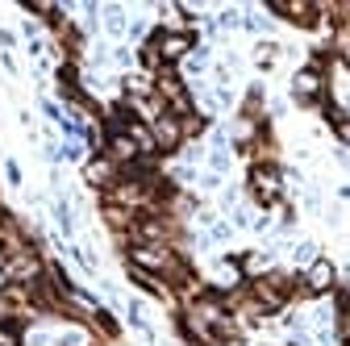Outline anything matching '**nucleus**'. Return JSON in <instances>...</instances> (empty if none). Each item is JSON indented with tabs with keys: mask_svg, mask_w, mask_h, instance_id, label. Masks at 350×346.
<instances>
[{
	"mask_svg": "<svg viewBox=\"0 0 350 346\" xmlns=\"http://www.w3.org/2000/svg\"><path fill=\"white\" fill-rule=\"evenodd\" d=\"M338 138H342V142H350V121H342V125H338Z\"/></svg>",
	"mask_w": 350,
	"mask_h": 346,
	"instance_id": "6ab92c4d",
	"label": "nucleus"
},
{
	"mask_svg": "<svg viewBox=\"0 0 350 346\" xmlns=\"http://www.w3.org/2000/svg\"><path fill=\"white\" fill-rule=\"evenodd\" d=\"M267 9L275 17H284V21H296V25H317V17H321L317 5H300V0H296V5H292V0H288V5H284V0H271Z\"/></svg>",
	"mask_w": 350,
	"mask_h": 346,
	"instance_id": "0eeeda50",
	"label": "nucleus"
},
{
	"mask_svg": "<svg viewBox=\"0 0 350 346\" xmlns=\"http://www.w3.org/2000/svg\"><path fill=\"white\" fill-rule=\"evenodd\" d=\"M150 46L159 51V63H163V67H171V63H180V59H188V55H192L196 38H192L188 29H159V34L150 38Z\"/></svg>",
	"mask_w": 350,
	"mask_h": 346,
	"instance_id": "f03ea898",
	"label": "nucleus"
},
{
	"mask_svg": "<svg viewBox=\"0 0 350 346\" xmlns=\"http://www.w3.org/2000/svg\"><path fill=\"white\" fill-rule=\"evenodd\" d=\"M105 25H109L113 38H121V34H125V13H121L117 5H109V9H105Z\"/></svg>",
	"mask_w": 350,
	"mask_h": 346,
	"instance_id": "9d476101",
	"label": "nucleus"
},
{
	"mask_svg": "<svg viewBox=\"0 0 350 346\" xmlns=\"http://www.w3.org/2000/svg\"><path fill=\"white\" fill-rule=\"evenodd\" d=\"M55 346H92V338H88L83 330H67V334H63Z\"/></svg>",
	"mask_w": 350,
	"mask_h": 346,
	"instance_id": "9b49d317",
	"label": "nucleus"
},
{
	"mask_svg": "<svg viewBox=\"0 0 350 346\" xmlns=\"http://www.w3.org/2000/svg\"><path fill=\"white\" fill-rule=\"evenodd\" d=\"M338 338L350 346V296H338Z\"/></svg>",
	"mask_w": 350,
	"mask_h": 346,
	"instance_id": "1a4fd4ad",
	"label": "nucleus"
},
{
	"mask_svg": "<svg viewBox=\"0 0 350 346\" xmlns=\"http://www.w3.org/2000/svg\"><path fill=\"white\" fill-rule=\"evenodd\" d=\"M0 346H21V338H17V330L9 321H0Z\"/></svg>",
	"mask_w": 350,
	"mask_h": 346,
	"instance_id": "2eb2a0df",
	"label": "nucleus"
},
{
	"mask_svg": "<svg viewBox=\"0 0 350 346\" xmlns=\"http://www.w3.org/2000/svg\"><path fill=\"white\" fill-rule=\"evenodd\" d=\"M5 180H9L13 188L21 184V163H17V159H5Z\"/></svg>",
	"mask_w": 350,
	"mask_h": 346,
	"instance_id": "dca6fc26",
	"label": "nucleus"
},
{
	"mask_svg": "<svg viewBox=\"0 0 350 346\" xmlns=\"http://www.w3.org/2000/svg\"><path fill=\"white\" fill-rule=\"evenodd\" d=\"M292 254H296V263H304V267H309V263H317V246H313V242H300Z\"/></svg>",
	"mask_w": 350,
	"mask_h": 346,
	"instance_id": "f8f14e48",
	"label": "nucleus"
},
{
	"mask_svg": "<svg viewBox=\"0 0 350 346\" xmlns=\"http://www.w3.org/2000/svg\"><path fill=\"white\" fill-rule=\"evenodd\" d=\"M254 59H258V67H262V71H267V67L275 63V46H271V42H262V46L254 51Z\"/></svg>",
	"mask_w": 350,
	"mask_h": 346,
	"instance_id": "4468645a",
	"label": "nucleus"
},
{
	"mask_svg": "<svg viewBox=\"0 0 350 346\" xmlns=\"http://www.w3.org/2000/svg\"><path fill=\"white\" fill-rule=\"evenodd\" d=\"M150 134H154V150L171 155V150H180V146H184V121H180V117H171V113H163L159 121H150Z\"/></svg>",
	"mask_w": 350,
	"mask_h": 346,
	"instance_id": "39448f33",
	"label": "nucleus"
},
{
	"mask_svg": "<svg viewBox=\"0 0 350 346\" xmlns=\"http://www.w3.org/2000/svg\"><path fill=\"white\" fill-rule=\"evenodd\" d=\"M230 234H234V226H230V222H213V226H208V242H226Z\"/></svg>",
	"mask_w": 350,
	"mask_h": 346,
	"instance_id": "ddd939ff",
	"label": "nucleus"
},
{
	"mask_svg": "<svg viewBox=\"0 0 350 346\" xmlns=\"http://www.w3.org/2000/svg\"><path fill=\"white\" fill-rule=\"evenodd\" d=\"M292 96L300 101V105H317L321 96H325V71L313 63V67H300L296 75H292Z\"/></svg>",
	"mask_w": 350,
	"mask_h": 346,
	"instance_id": "7ed1b4c3",
	"label": "nucleus"
},
{
	"mask_svg": "<svg viewBox=\"0 0 350 346\" xmlns=\"http://www.w3.org/2000/svg\"><path fill=\"white\" fill-rule=\"evenodd\" d=\"M17 46V38H13V29H0V51H13Z\"/></svg>",
	"mask_w": 350,
	"mask_h": 346,
	"instance_id": "a211bd4d",
	"label": "nucleus"
},
{
	"mask_svg": "<svg viewBox=\"0 0 350 346\" xmlns=\"http://www.w3.org/2000/svg\"><path fill=\"white\" fill-rule=\"evenodd\" d=\"M246 188H250L254 204H262V209H275V204L284 200V171H280L275 163H250Z\"/></svg>",
	"mask_w": 350,
	"mask_h": 346,
	"instance_id": "f257e3e1",
	"label": "nucleus"
},
{
	"mask_svg": "<svg viewBox=\"0 0 350 346\" xmlns=\"http://www.w3.org/2000/svg\"><path fill=\"white\" fill-rule=\"evenodd\" d=\"M83 180L109 196V192L117 188V180H121V167H117L109 155H96V159H88V163H83Z\"/></svg>",
	"mask_w": 350,
	"mask_h": 346,
	"instance_id": "20e7f679",
	"label": "nucleus"
},
{
	"mask_svg": "<svg viewBox=\"0 0 350 346\" xmlns=\"http://www.w3.org/2000/svg\"><path fill=\"white\" fill-rule=\"evenodd\" d=\"M55 222H59L63 238H71V234H75V217H71V204H67V196H59V200H55Z\"/></svg>",
	"mask_w": 350,
	"mask_h": 346,
	"instance_id": "6e6552de",
	"label": "nucleus"
},
{
	"mask_svg": "<svg viewBox=\"0 0 350 346\" xmlns=\"http://www.w3.org/2000/svg\"><path fill=\"white\" fill-rule=\"evenodd\" d=\"M304 292H329L334 284H338V267L334 263H325V258H317V263H309L304 267Z\"/></svg>",
	"mask_w": 350,
	"mask_h": 346,
	"instance_id": "423d86ee",
	"label": "nucleus"
},
{
	"mask_svg": "<svg viewBox=\"0 0 350 346\" xmlns=\"http://www.w3.org/2000/svg\"><path fill=\"white\" fill-rule=\"evenodd\" d=\"M338 55H342V63L350 67V29H342V38H338Z\"/></svg>",
	"mask_w": 350,
	"mask_h": 346,
	"instance_id": "f3484780",
	"label": "nucleus"
}]
</instances>
